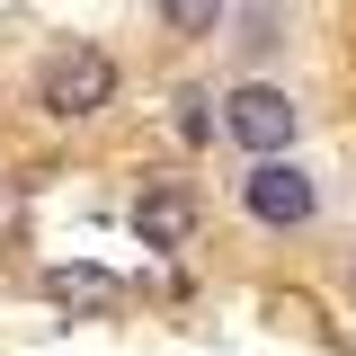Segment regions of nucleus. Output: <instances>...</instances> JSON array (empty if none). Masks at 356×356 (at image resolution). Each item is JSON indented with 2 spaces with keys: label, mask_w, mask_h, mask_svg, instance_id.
I'll return each instance as SVG.
<instances>
[{
  "label": "nucleus",
  "mask_w": 356,
  "mask_h": 356,
  "mask_svg": "<svg viewBox=\"0 0 356 356\" xmlns=\"http://www.w3.org/2000/svg\"><path fill=\"white\" fill-rule=\"evenodd\" d=\"M222 125H232V143H250L259 161H276V152L294 143V125H303V107H294L285 89L250 81V89H232V98H222Z\"/></svg>",
  "instance_id": "obj_1"
},
{
  "label": "nucleus",
  "mask_w": 356,
  "mask_h": 356,
  "mask_svg": "<svg viewBox=\"0 0 356 356\" xmlns=\"http://www.w3.org/2000/svg\"><path fill=\"white\" fill-rule=\"evenodd\" d=\"M107 98H116V63H107L98 44H72V54L44 63V107H54V116H98Z\"/></svg>",
  "instance_id": "obj_2"
},
{
  "label": "nucleus",
  "mask_w": 356,
  "mask_h": 356,
  "mask_svg": "<svg viewBox=\"0 0 356 356\" xmlns=\"http://www.w3.org/2000/svg\"><path fill=\"white\" fill-rule=\"evenodd\" d=\"M241 196H250V214H259V222H276V232H294V222H312V178L294 170V161H259Z\"/></svg>",
  "instance_id": "obj_3"
},
{
  "label": "nucleus",
  "mask_w": 356,
  "mask_h": 356,
  "mask_svg": "<svg viewBox=\"0 0 356 356\" xmlns=\"http://www.w3.org/2000/svg\"><path fill=\"white\" fill-rule=\"evenodd\" d=\"M134 232H143V250H178V241L196 232V196H187V187H152V196L134 205Z\"/></svg>",
  "instance_id": "obj_4"
},
{
  "label": "nucleus",
  "mask_w": 356,
  "mask_h": 356,
  "mask_svg": "<svg viewBox=\"0 0 356 356\" xmlns=\"http://www.w3.org/2000/svg\"><path fill=\"white\" fill-rule=\"evenodd\" d=\"M44 294H54V303H81V312H107L116 303V276H98V267H54Z\"/></svg>",
  "instance_id": "obj_5"
},
{
  "label": "nucleus",
  "mask_w": 356,
  "mask_h": 356,
  "mask_svg": "<svg viewBox=\"0 0 356 356\" xmlns=\"http://www.w3.org/2000/svg\"><path fill=\"white\" fill-rule=\"evenodd\" d=\"M161 18H170L178 36H214V18H222V0H161Z\"/></svg>",
  "instance_id": "obj_6"
}]
</instances>
